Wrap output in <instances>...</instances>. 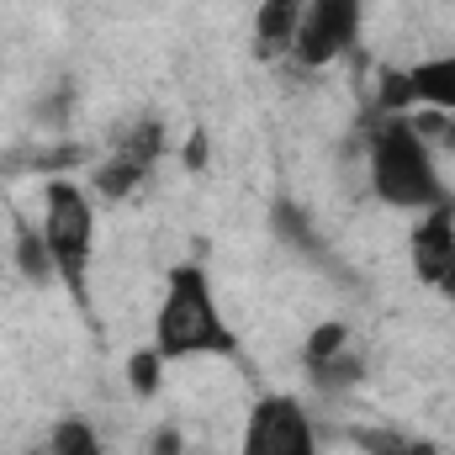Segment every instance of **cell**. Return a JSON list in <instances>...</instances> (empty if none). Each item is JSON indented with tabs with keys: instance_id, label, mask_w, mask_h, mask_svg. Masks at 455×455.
I'll use <instances>...</instances> for the list:
<instances>
[{
	"instance_id": "obj_1",
	"label": "cell",
	"mask_w": 455,
	"mask_h": 455,
	"mask_svg": "<svg viewBox=\"0 0 455 455\" xmlns=\"http://www.w3.org/2000/svg\"><path fill=\"white\" fill-rule=\"evenodd\" d=\"M365 175H371L376 202L392 207V212H413L419 218V212L451 202L440 159H435V143H429V132L413 116H381L371 127V138H365Z\"/></svg>"
},
{
	"instance_id": "obj_2",
	"label": "cell",
	"mask_w": 455,
	"mask_h": 455,
	"mask_svg": "<svg viewBox=\"0 0 455 455\" xmlns=\"http://www.w3.org/2000/svg\"><path fill=\"white\" fill-rule=\"evenodd\" d=\"M154 349L164 360H202V355H238V334L218 307L212 275L196 259L170 265L159 313H154Z\"/></svg>"
},
{
	"instance_id": "obj_3",
	"label": "cell",
	"mask_w": 455,
	"mask_h": 455,
	"mask_svg": "<svg viewBox=\"0 0 455 455\" xmlns=\"http://www.w3.org/2000/svg\"><path fill=\"white\" fill-rule=\"evenodd\" d=\"M37 233L48 243L59 286L75 297V307H91V259H96V196L80 180H48L43 207H37Z\"/></svg>"
},
{
	"instance_id": "obj_4",
	"label": "cell",
	"mask_w": 455,
	"mask_h": 455,
	"mask_svg": "<svg viewBox=\"0 0 455 455\" xmlns=\"http://www.w3.org/2000/svg\"><path fill=\"white\" fill-rule=\"evenodd\" d=\"M238 455H323L318 424L307 413V403L297 392H265L254 397L243 435H238Z\"/></svg>"
},
{
	"instance_id": "obj_5",
	"label": "cell",
	"mask_w": 455,
	"mask_h": 455,
	"mask_svg": "<svg viewBox=\"0 0 455 455\" xmlns=\"http://www.w3.org/2000/svg\"><path fill=\"white\" fill-rule=\"evenodd\" d=\"M360 27H365V0H307L291 59L302 69H323L360 43Z\"/></svg>"
},
{
	"instance_id": "obj_6",
	"label": "cell",
	"mask_w": 455,
	"mask_h": 455,
	"mask_svg": "<svg viewBox=\"0 0 455 455\" xmlns=\"http://www.w3.org/2000/svg\"><path fill=\"white\" fill-rule=\"evenodd\" d=\"M408 265L424 291L455 307V202L419 212V223L408 228Z\"/></svg>"
},
{
	"instance_id": "obj_7",
	"label": "cell",
	"mask_w": 455,
	"mask_h": 455,
	"mask_svg": "<svg viewBox=\"0 0 455 455\" xmlns=\"http://www.w3.org/2000/svg\"><path fill=\"white\" fill-rule=\"evenodd\" d=\"M302 365H307V376H313L318 392H349V387L365 376L360 339L349 334V323H339V318L318 323V329L302 339Z\"/></svg>"
},
{
	"instance_id": "obj_8",
	"label": "cell",
	"mask_w": 455,
	"mask_h": 455,
	"mask_svg": "<svg viewBox=\"0 0 455 455\" xmlns=\"http://www.w3.org/2000/svg\"><path fill=\"white\" fill-rule=\"evenodd\" d=\"M403 80H408V101H413V112L455 116V53H435V59L408 64Z\"/></svg>"
},
{
	"instance_id": "obj_9",
	"label": "cell",
	"mask_w": 455,
	"mask_h": 455,
	"mask_svg": "<svg viewBox=\"0 0 455 455\" xmlns=\"http://www.w3.org/2000/svg\"><path fill=\"white\" fill-rule=\"evenodd\" d=\"M302 11H307V0H254V48H259V59H275V53L297 48Z\"/></svg>"
},
{
	"instance_id": "obj_10",
	"label": "cell",
	"mask_w": 455,
	"mask_h": 455,
	"mask_svg": "<svg viewBox=\"0 0 455 455\" xmlns=\"http://www.w3.org/2000/svg\"><path fill=\"white\" fill-rule=\"evenodd\" d=\"M11 270L27 286H59L53 259H48V243H43L37 223H27V218H16V228H11Z\"/></svg>"
},
{
	"instance_id": "obj_11",
	"label": "cell",
	"mask_w": 455,
	"mask_h": 455,
	"mask_svg": "<svg viewBox=\"0 0 455 455\" xmlns=\"http://www.w3.org/2000/svg\"><path fill=\"white\" fill-rule=\"evenodd\" d=\"M164 148H170V138H164V122H159V116H132V122L116 132V143H112V154L132 159V164H143L148 175H154V164H159Z\"/></svg>"
},
{
	"instance_id": "obj_12",
	"label": "cell",
	"mask_w": 455,
	"mask_h": 455,
	"mask_svg": "<svg viewBox=\"0 0 455 455\" xmlns=\"http://www.w3.org/2000/svg\"><path fill=\"white\" fill-rule=\"evenodd\" d=\"M349 440L365 455H440L435 440L408 435V429H371V424H360V429H349Z\"/></svg>"
},
{
	"instance_id": "obj_13",
	"label": "cell",
	"mask_w": 455,
	"mask_h": 455,
	"mask_svg": "<svg viewBox=\"0 0 455 455\" xmlns=\"http://www.w3.org/2000/svg\"><path fill=\"white\" fill-rule=\"evenodd\" d=\"M143 180H148V170H143V164H132V159H122V154H112V148H107V159H101V164H96V175H91V186H96V196H101V202H127Z\"/></svg>"
},
{
	"instance_id": "obj_14",
	"label": "cell",
	"mask_w": 455,
	"mask_h": 455,
	"mask_svg": "<svg viewBox=\"0 0 455 455\" xmlns=\"http://www.w3.org/2000/svg\"><path fill=\"white\" fill-rule=\"evenodd\" d=\"M48 455H107V440L91 419H59L48 435Z\"/></svg>"
},
{
	"instance_id": "obj_15",
	"label": "cell",
	"mask_w": 455,
	"mask_h": 455,
	"mask_svg": "<svg viewBox=\"0 0 455 455\" xmlns=\"http://www.w3.org/2000/svg\"><path fill=\"white\" fill-rule=\"evenodd\" d=\"M270 228H275V238H286V243H297L302 254H313L318 249V233H313V218L297 207V202H275V212H270Z\"/></svg>"
},
{
	"instance_id": "obj_16",
	"label": "cell",
	"mask_w": 455,
	"mask_h": 455,
	"mask_svg": "<svg viewBox=\"0 0 455 455\" xmlns=\"http://www.w3.org/2000/svg\"><path fill=\"white\" fill-rule=\"evenodd\" d=\"M164 355L148 344V349H132L127 355V387H132V397H154L159 392V381H164Z\"/></svg>"
},
{
	"instance_id": "obj_17",
	"label": "cell",
	"mask_w": 455,
	"mask_h": 455,
	"mask_svg": "<svg viewBox=\"0 0 455 455\" xmlns=\"http://www.w3.org/2000/svg\"><path fill=\"white\" fill-rule=\"evenodd\" d=\"M143 455H186V435L175 424H159L148 440H143Z\"/></svg>"
},
{
	"instance_id": "obj_18",
	"label": "cell",
	"mask_w": 455,
	"mask_h": 455,
	"mask_svg": "<svg viewBox=\"0 0 455 455\" xmlns=\"http://www.w3.org/2000/svg\"><path fill=\"white\" fill-rule=\"evenodd\" d=\"M186 164H191V170H202V164H207V138H202V132H191V148H186Z\"/></svg>"
}]
</instances>
